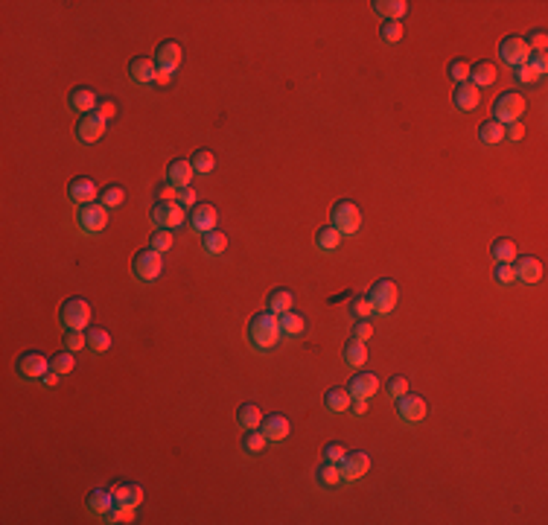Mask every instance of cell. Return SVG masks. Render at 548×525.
<instances>
[{"instance_id":"cell-1","label":"cell","mask_w":548,"mask_h":525,"mask_svg":"<svg viewBox=\"0 0 548 525\" xmlns=\"http://www.w3.org/2000/svg\"><path fill=\"white\" fill-rule=\"evenodd\" d=\"M245 339L248 345L257 350V353H269L280 345V339H283V330H280V319L274 312H257L251 315V321L245 327Z\"/></svg>"},{"instance_id":"cell-2","label":"cell","mask_w":548,"mask_h":525,"mask_svg":"<svg viewBox=\"0 0 548 525\" xmlns=\"http://www.w3.org/2000/svg\"><path fill=\"white\" fill-rule=\"evenodd\" d=\"M525 96L519 91H502L493 103V120H498L502 126L507 123H519V117L525 114Z\"/></svg>"},{"instance_id":"cell-3","label":"cell","mask_w":548,"mask_h":525,"mask_svg":"<svg viewBox=\"0 0 548 525\" xmlns=\"http://www.w3.org/2000/svg\"><path fill=\"white\" fill-rule=\"evenodd\" d=\"M330 219H333L330 225L336 231H342V237L356 234V231L362 228V211H359V204L350 202V199H338L330 211Z\"/></svg>"},{"instance_id":"cell-4","label":"cell","mask_w":548,"mask_h":525,"mask_svg":"<svg viewBox=\"0 0 548 525\" xmlns=\"http://www.w3.org/2000/svg\"><path fill=\"white\" fill-rule=\"evenodd\" d=\"M58 324L65 330H88L91 327V303L85 298H67L58 310Z\"/></svg>"},{"instance_id":"cell-5","label":"cell","mask_w":548,"mask_h":525,"mask_svg":"<svg viewBox=\"0 0 548 525\" xmlns=\"http://www.w3.org/2000/svg\"><path fill=\"white\" fill-rule=\"evenodd\" d=\"M131 275L143 283H152L164 275V254L155 251V248H143L135 254V260H131Z\"/></svg>"},{"instance_id":"cell-6","label":"cell","mask_w":548,"mask_h":525,"mask_svg":"<svg viewBox=\"0 0 548 525\" xmlns=\"http://www.w3.org/2000/svg\"><path fill=\"white\" fill-rule=\"evenodd\" d=\"M108 207L100 204V202H91V204H79L76 211V225L82 234H100V231H105L108 225Z\"/></svg>"},{"instance_id":"cell-7","label":"cell","mask_w":548,"mask_h":525,"mask_svg":"<svg viewBox=\"0 0 548 525\" xmlns=\"http://www.w3.org/2000/svg\"><path fill=\"white\" fill-rule=\"evenodd\" d=\"M47 371H50V356H47V353H41V350H27V353H21L18 362H15V374L23 376V380H30V383L44 380Z\"/></svg>"},{"instance_id":"cell-8","label":"cell","mask_w":548,"mask_h":525,"mask_svg":"<svg viewBox=\"0 0 548 525\" xmlns=\"http://www.w3.org/2000/svg\"><path fill=\"white\" fill-rule=\"evenodd\" d=\"M149 219H152L155 228L173 231V228H181V225L187 222V211H184V207H181L178 202H155Z\"/></svg>"},{"instance_id":"cell-9","label":"cell","mask_w":548,"mask_h":525,"mask_svg":"<svg viewBox=\"0 0 548 525\" xmlns=\"http://www.w3.org/2000/svg\"><path fill=\"white\" fill-rule=\"evenodd\" d=\"M368 301H371L373 312L391 315L394 307H397V283H394V280H388V277L376 280V283L371 286V292H368Z\"/></svg>"},{"instance_id":"cell-10","label":"cell","mask_w":548,"mask_h":525,"mask_svg":"<svg viewBox=\"0 0 548 525\" xmlns=\"http://www.w3.org/2000/svg\"><path fill=\"white\" fill-rule=\"evenodd\" d=\"M528 56H531V47H528V41L522 39V35H505V39L498 41V58H502L507 67L525 65Z\"/></svg>"},{"instance_id":"cell-11","label":"cell","mask_w":548,"mask_h":525,"mask_svg":"<svg viewBox=\"0 0 548 525\" xmlns=\"http://www.w3.org/2000/svg\"><path fill=\"white\" fill-rule=\"evenodd\" d=\"M394 406H397V418L403 423H411V426L420 423L426 418V411H429L426 397H420V394H403L399 400H394Z\"/></svg>"},{"instance_id":"cell-12","label":"cell","mask_w":548,"mask_h":525,"mask_svg":"<svg viewBox=\"0 0 548 525\" xmlns=\"http://www.w3.org/2000/svg\"><path fill=\"white\" fill-rule=\"evenodd\" d=\"M338 467H342V482H359L362 475L371 473V456L359 453V449H350V453L338 461Z\"/></svg>"},{"instance_id":"cell-13","label":"cell","mask_w":548,"mask_h":525,"mask_svg":"<svg viewBox=\"0 0 548 525\" xmlns=\"http://www.w3.org/2000/svg\"><path fill=\"white\" fill-rule=\"evenodd\" d=\"M216 222H219V211H216L213 204H207V202H204V204L199 202V204L187 213V225L196 231L199 237L207 234V231H216Z\"/></svg>"},{"instance_id":"cell-14","label":"cell","mask_w":548,"mask_h":525,"mask_svg":"<svg viewBox=\"0 0 548 525\" xmlns=\"http://www.w3.org/2000/svg\"><path fill=\"white\" fill-rule=\"evenodd\" d=\"M105 120L96 114V111H91V114H82L79 117V123H76V140L79 143H96L105 134Z\"/></svg>"},{"instance_id":"cell-15","label":"cell","mask_w":548,"mask_h":525,"mask_svg":"<svg viewBox=\"0 0 548 525\" xmlns=\"http://www.w3.org/2000/svg\"><path fill=\"white\" fill-rule=\"evenodd\" d=\"M514 277L519 280V283H528V286H534V283H540L542 280V263L537 260V257H514Z\"/></svg>"},{"instance_id":"cell-16","label":"cell","mask_w":548,"mask_h":525,"mask_svg":"<svg viewBox=\"0 0 548 525\" xmlns=\"http://www.w3.org/2000/svg\"><path fill=\"white\" fill-rule=\"evenodd\" d=\"M181 58H184V50H181L178 41H164V44H157V50H155V65H157V70L175 73V70L181 67Z\"/></svg>"},{"instance_id":"cell-17","label":"cell","mask_w":548,"mask_h":525,"mask_svg":"<svg viewBox=\"0 0 548 525\" xmlns=\"http://www.w3.org/2000/svg\"><path fill=\"white\" fill-rule=\"evenodd\" d=\"M67 196L76 202V204H91V202H96L100 199V190H96V184H94V178H88V175H76L67 184Z\"/></svg>"},{"instance_id":"cell-18","label":"cell","mask_w":548,"mask_h":525,"mask_svg":"<svg viewBox=\"0 0 548 525\" xmlns=\"http://www.w3.org/2000/svg\"><path fill=\"white\" fill-rule=\"evenodd\" d=\"M347 392H350V397L371 400L376 392H380V376H376L373 371H362L347 383Z\"/></svg>"},{"instance_id":"cell-19","label":"cell","mask_w":548,"mask_h":525,"mask_svg":"<svg viewBox=\"0 0 548 525\" xmlns=\"http://www.w3.org/2000/svg\"><path fill=\"white\" fill-rule=\"evenodd\" d=\"M193 175H196V169H193V164L184 161V158H175V161H169V167H166V184H173L175 190L190 187Z\"/></svg>"},{"instance_id":"cell-20","label":"cell","mask_w":548,"mask_h":525,"mask_svg":"<svg viewBox=\"0 0 548 525\" xmlns=\"http://www.w3.org/2000/svg\"><path fill=\"white\" fill-rule=\"evenodd\" d=\"M155 76H157L155 58L138 56V58H131V62H129V79H131V82H138V85H152Z\"/></svg>"},{"instance_id":"cell-21","label":"cell","mask_w":548,"mask_h":525,"mask_svg":"<svg viewBox=\"0 0 548 525\" xmlns=\"http://www.w3.org/2000/svg\"><path fill=\"white\" fill-rule=\"evenodd\" d=\"M260 429H263V435L269 438V441H286L289 438V432H292V423H289V418L286 414H280V411H274V414H269V418H263V423H260Z\"/></svg>"},{"instance_id":"cell-22","label":"cell","mask_w":548,"mask_h":525,"mask_svg":"<svg viewBox=\"0 0 548 525\" xmlns=\"http://www.w3.org/2000/svg\"><path fill=\"white\" fill-rule=\"evenodd\" d=\"M452 103H455L458 111H476L479 103H481V91L472 82H461V85H455Z\"/></svg>"},{"instance_id":"cell-23","label":"cell","mask_w":548,"mask_h":525,"mask_svg":"<svg viewBox=\"0 0 548 525\" xmlns=\"http://www.w3.org/2000/svg\"><path fill=\"white\" fill-rule=\"evenodd\" d=\"M67 103H70L73 111H79V114H91V111H96V105H100V96H96V94L88 88V85H79V88H73V91H70Z\"/></svg>"},{"instance_id":"cell-24","label":"cell","mask_w":548,"mask_h":525,"mask_svg":"<svg viewBox=\"0 0 548 525\" xmlns=\"http://www.w3.org/2000/svg\"><path fill=\"white\" fill-rule=\"evenodd\" d=\"M342 242H344V237H342V231H336L333 225H321L318 231H315V248L318 251H338L342 248Z\"/></svg>"},{"instance_id":"cell-25","label":"cell","mask_w":548,"mask_h":525,"mask_svg":"<svg viewBox=\"0 0 548 525\" xmlns=\"http://www.w3.org/2000/svg\"><path fill=\"white\" fill-rule=\"evenodd\" d=\"M496 79H498V70H496L493 62H476V65H470V82L476 85L479 91L481 88H490Z\"/></svg>"},{"instance_id":"cell-26","label":"cell","mask_w":548,"mask_h":525,"mask_svg":"<svg viewBox=\"0 0 548 525\" xmlns=\"http://www.w3.org/2000/svg\"><path fill=\"white\" fill-rule=\"evenodd\" d=\"M342 359L347 368H362L368 362V341H359V339H350L344 350H342Z\"/></svg>"},{"instance_id":"cell-27","label":"cell","mask_w":548,"mask_h":525,"mask_svg":"<svg viewBox=\"0 0 548 525\" xmlns=\"http://www.w3.org/2000/svg\"><path fill=\"white\" fill-rule=\"evenodd\" d=\"M114 505H117V502H114V493H111V491H102V487H96V491L88 493V511H91V514H96V517L111 514Z\"/></svg>"},{"instance_id":"cell-28","label":"cell","mask_w":548,"mask_h":525,"mask_svg":"<svg viewBox=\"0 0 548 525\" xmlns=\"http://www.w3.org/2000/svg\"><path fill=\"white\" fill-rule=\"evenodd\" d=\"M371 6H373L376 15H382L385 21H403V15L408 12L406 0H373Z\"/></svg>"},{"instance_id":"cell-29","label":"cell","mask_w":548,"mask_h":525,"mask_svg":"<svg viewBox=\"0 0 548 525\" xmlns=\"http://www.w3.org/2000/svg\"><path fill=\"white\" fill-rule=\"evenodd\" d=\"M280 319V330H283V336L286 339H300L303 333H307V319H303L300 312H283V315H277Z\"/></svg>"},{"instance_id":"cell-30","label":"cell","mask_w":548,"mask_h":525,"mask_svg":"<svg viewBox=\"0 0 548 525\" xmlns=\"http://www.w3.org/2000/svg\"><path fill=\"white\" fill-rule=\"evenodd\" d=\"M292 303H295V295H292V289H272L269 298H265V310L274 312V315H283L292 310Z\"/></svg>"},{"instance_id":"cell-31","label":"cell","mask_w":548,"mask_h":525,"mask_svg":"<svg viewBox=\"0 0 548 525\" xmlns=\"http://www.w3.org/2000/svg\"><path fill=\"white\" fill-rule=\"evenodd\" d=\"M350 403H353V397H350L347 388H330V392L324 394V406H327V411H333V414L347 411Z\"/></svg>"},{"instance_id":"cell-32","label":"cell","mask_w":548,"mask_h":525,"mask_svg":"<svg viewBox=\"0 0 548 525\" xmlns=\"http://www.w3.org/2000/svg\"><path fill=\"white\" fill-rule=\"evenodd\" d=\"M237 423L242 426V429H260L263 411H260L257 403H242L239 411H237Z\"/></svg>"},{"instance_id":"cell-33","label":"cell","mask_w":548,"mask_h":525,"mask_svg":"<svg viewBox=\"0 0 548 525\" xmlns=\"http://www.w3.org/2000/svg\"><path fill=\"white\" fill-rule=\"evenodd\" d=\"M479 140L484 143V146H498L505 140V126L498 123V120H484V123L479 126Z\"/></svg>"},{"instance_id":"cell-34","label":"cell","mask_w":548,"mask_h":525,"mask_svg":"<svg viewBox=\"0 0 548 525\" xmlns=\"http://www.w3.org/2000/svg\"><path fill=\"white\" fill-rule=\"evenodd\" d=\"M225 248H228V234H222V231H207V234H201V251L207 257H219Z\"/></svg>"},{"instance_id":"cell-35","label":"cell","mask_w":548,"mask_h":525,"mask_svg":"<svg viewBox=\"0 0 548 525\" xmlns=\"http://www.w3.org/2000/svg\"><path fill=\"white\" fill-rule=\"evenodd\" d=\"M490 257H493L496 263H514V257H519V254H516V242H514V239H507V237L493 239V246H490Z\"/></svg>"},{"instance_id":"cell-36","label":"cell","mask_w":548,"mask_h":525,"mask_svg":"<svg viewBox=\"0 0 548 525\" xmlns=\"http://www.w3.org/2000/svg\"><path fill=\"white\" fill-rule=\"evenodd\" d=\"M111 493H114V502L120 505V502H129V505H140L143 502V487L140 484H114L111 487Z\"/></svg>"},{"instance_id":"cell-37","label":"cell","mask_w":548,"mask_h":525,"mask_svg":"<svg viewBox=\"0 0 548 525\" xmlns=\"http://www.w3.org/2000/svg\"><path fill=\"white\" fill-rule=\"evenodd\" d=\"M265 444H269V438L263 435V429H245V435H242V453L245 456H260Z\"/></svg>"},{"instance_id":"cell-38","label":"cell","mask_w":548,"mask_h":525,"mask_svg":"<svg viewBox=\"0 0 548 525\" xmlns=\"http://www.w3.org/2000/svg\"><path fill=\"white\" fill-rule=\"evenodd\" d=\"M315 479H318L321 487H338L342 484V467L333 461H324L318 467V473H315Z\"/></svg>"},{"instance_id":"cell-39","label":"cell","mask_w":548,"mask_h":525,"mask_svg":"<svg viewBox=\"0 0 548 525\" xmlns=\"http://www.w3.org/2000/svg\"><path fill=\"white\" fill-rule=\"evenodd\" d=\"M108 347H111V333L105 327H88V350L105 353Z\"/></svg>"},{"instance_id":"cell-40","label":"cell","mask_w":548,"mask_h":525,"mask_svg":"<svg viewBox=\"0 0 548 525\" xmlns=\"http://www.w3.org/2000/svg\"><path fill=\"white\" fill-rule=\"evenodd\" d=\"M123 202H126V187L108 184L105 190H100V204H105L108 211H114V207H120Z\"/></svg>"},{"instance_id":"cell-41","label":"cell","mask_w":548,"mask_h":525,"mask_svg":"<svg viewBox=\"0 0 548 525\" xmlns=\"http://www.w3.org/2000/svg\"><path fill=\"white\" fill-rule=\"evenodd\" d=\"M190 164H193V169H196L199 175H210L213 169H216V155L207 152V149H199L196 155L190 158Z\"/></svg>"},{"instance_id":"cell-42","label":"cell","mask_w":548,"mask_h":525,"mask_svg":"<svg viewBox=\"0 0 548 525\" xmlns=\"http://www.w3.org/2000/svg\"><path fill=\"white\" fill-rule=\"evenodd\" d=\"M50 368L56 371V374H62V376H67L73 368H76V356H73L70 350H62V353H56V356H50Z\"/></svg>"},{"instance_id":"cell-43","label":"cell","mask_w":548,"mask_h":525,"mask_svg":"<svg viewBox=\"0 0 548 525\" xmlns=\"http://www.w3.org/2000/svg\"><path fill=\"white\" fill-rule=\"evenodd\" d=\"M173 242H175L173 231H166V228H155V234L149 237V248H155V251L166 254L169 248H173Z\"/></svg>"},{"instance_id":"cell-44","label":"cell","mask_w":548,"mask_h":525,"mask_svg":"<svg viewBox=\"0 0 548 525\" xmlns=\"http://www.w3.org/2000/svg\"><path fill=\"white\" fill-rule=\"evenodd\" d=\"M62 341H65V350L79 353V350L88 347V333H82V330H67V333H62Z\"/></svg>"},{"instance_id":"cell-45","label":"cell","mask_w":548,"mask_h":525,"mask_svg":"<svg viewBox=\"0 0 548 525\" xmlns=\"http://www.w3.org/2000/svg\"><path fill=\"white\" fill-rule=\"evenodd\" d=\"M347 312L353 315V319H368V315L373 312V307H371V301H368V295H356V298H350V307H347Z\"/></svg>"},{"instance_id":"cell-46","label":"cell","mask_w":548,"mask_h":525,"mask_svg":"<svg viewBox=\"0 0 548 525\" xmlns=\"http://www.w3.org/2000/svg\"><path fill=\"white\" fill-rule=\"evenodd\" d=\"M449 79H452L455 85H461V82H470V65L464 62V58H452L449 62Z\"/></svg>"},{"instance_id":"cell-47","label":"cell","mask_w":548,"mask_h":525,"mask_svg":"<svg viewBox=\"0 0 548 525\" xmlns=\"http://www.w3.org/2000/svg\"><path fill=\"white\" fill-rule=\"evenodd\" d=\"M385 394H388V400H399L403 394H408V380L406 376H391V380H388V385H385Z\"/></svg>"},{"instance_id":"cell-48","label":"cell","mask_w":548,"mask_h":525,"mask_svg":"<svg viewBox=\"0 0 548 525\" xmlns=\"http://www.w3.org/2000/svg\"><path fill=\"white\" fill-rule=\"evenodd\" d=\"M380 32H382L385 44H397L399 39H403V23H399V21H385Z\"/></svg>"},{"instance_id":"cell-49","label":"cell","mask_w":548,"mask_h":525,"mask_svg":"<svg viewBox=\"0 0 548 525\" xmlns=\"http://www.w3.org/2000/svg\"><path fill=\"white\" fill-rule=\"evenodd\" d=\"M493 280H496V283L498 286H510V283H514V266H510V263H496V268H493Z\"/></svg>"},{"instance_id":"cell-50","label":"cell","mask_w":548,"mask_h":525,"mask_svg":"<svg viewBox=\"0 0 548 525\" xmlns=\"http://www.w3.org/2000/svg\"><path fill=\"white\" fill-rule=\"evenodd\" d=\"M96 114H100L105 123H111V120L117 117V103L111 100V96H100V105H96Z\"/></svg>"},{"instance_id":"cell-51","label":"cell","mask_w":548,"mask_h":525,"mask_svg":"<svg viewBox=\"0 0 548 525\" xmlns=\"http://www.w3.org/2000/svg\"><path fill=\"white\" fill-rule=\"evenodd\" d=\"M525 41H528V47H531V53H545V47H548V35H545V30H534Z\"/></svg>"},{"instance_id":"cell-52","label":"cell","mask_w":548,"mask_h":525,"mask_svg":"<svg viewBox=\"0 0 548 525\" xmlns=\"http://www.w3.org/2000/svg\"><path fill=\"white\" fill-rule=\"evenodd\" d=\"M344 456H347V447H344V444H338V441H333V444H327V447H324V461L338 464Z\"/></svg>"},{"instance_id":"cell-53","label":"cell","mask_w":548,"mask_h":525,"mask_svg":"<svg viewBox=\"0 0 548 525\" xmlns=\"http://www.w3.org/2000/svg\"><path fill=\"white\" fill-rule=\"evenodd\" d=\"M181 207H184V211L190 213L193 211V207H196L199 204V196H196V190H193V187H184V190H178V199H175Z\"/></svg>"},{"instance_id":"cell-54","label":"cell","mask_w":548,"mask_h":525,"mask_svg":"<svg viewBox=\"0 0 548 525\" xmlns=\"http://www.w3.org/2000/svg\"><path fill=\"white\" fill-rule=\"evenodd\" d=\"M528 65H531V70L542 79L545 73H548V56H545V53H531V56H528Z\"/></svg>"},{"instance_id":"cell-55","label":"cell","mask_w":548,"mask_h":525,"mask_svg":"<svg viewBox=\"0 0 548 525\" xmlns=\"http://www.w3.org/2000/svg\"><path fill=\"white\" fill-rule=\"evenodd\" d=\"M371 336H373V324H371L368 319H359L356 324H353V339H359V341H371Z\"/></svg>"},{"instance_id":"cell-56","label":"cell","mask_w":548,"mask_h":525,"mask_svg":"<svg viewBox=\"0 0 548 525\" xmlns=\"http://www.w3.org/2000/svg\"><path fill=\"white\" fill-rule=\"evenodd\" d=\"M514 76H516V82H522V85H531V82H540V76L531 70V65L525 62V65H519V67H514Z\"/></svg>"},{"instance_id":"cell-57","label":"cell","mask_w":548,"mask_h":525,"mask_svg":"<svg viewBox=\"0 0 548 525\" xmlns=\"http://www.w3.org/2000/svg\"><path fill=\"white\" fill-rule=\"evenodd\" d=\"M505 138L510 143H519L522 138H525V126H522V123H507L505 126Z\"/></svg>"},{"instance_id":"cell-58","label":"cell","mask_w":548,"mask_h":525,"mask_svg":"<svg viewBox=\"0 0 548 525\" xmlns=\"http://www.w3.org/2000/svg\"><path fill=\"white\" fill-rule=\"evenodd\" d=\"M155 196H157V202H175L178 199V190L173 184H164V187L155 190Z\"/></svg>"},{"instance_id":"cell-59","label":"cell","mask_w":548,"mask_h":525,"mask_svg":"<svg viewBox=\"0 0 548 525\" xmlns=\"http://www.w3.org/2000/svg\"><path fill=\"white\" fill-rule=\"evenodd\" d=\"M353 418H364V411H368V400H362V397H353V403H350V409H347Z\"/></svg>"},{"instance_id":"cell-60","label":"cell","mask_w":548,"mask_h":525,"mask_svg":"<svg viewBox=\"0 0 548 525\" xmlns=\"http://www.w3.org/2000/svg\"><path fill=\"white\" fill-rule=\"evenodd\" d=\"M58 376H62V374H56V371L50 368V371H47V374H44V380H41V383H44L47 388H53V385L58 383Z\"/></svg>"},{"instance_id":"cell-61","label":"cell","mask_w":548,"mask_h":525,"mask_svg":"<svg viewBox=\"0 0 548 525\" xmlns=\"http://www.w3.org/2000/svg\"><path fill=\"white\" fill-rule=\"evenodd\" d=\"M155 82H157V85H169V82H173V73H169V70H157Z\"/></svg>"}]
</instances>
